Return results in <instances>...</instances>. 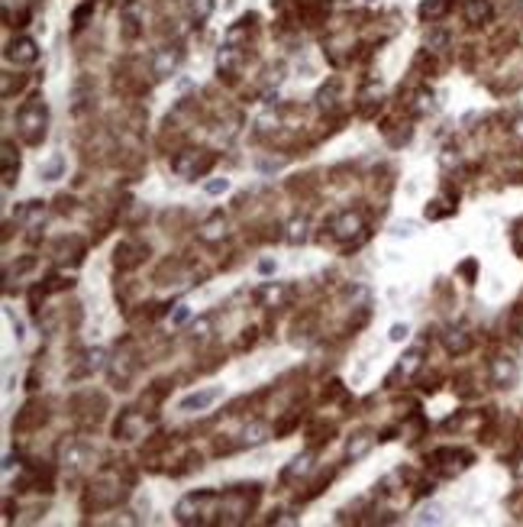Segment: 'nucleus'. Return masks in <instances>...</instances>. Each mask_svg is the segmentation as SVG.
I'll return each instance as SVG.
<instances>
[{
	"mask_svg": "<svg viewBox=\"0 0 523 527\" xmlns=\"http://www.w3.org/2000/svg\"><path fill=\"white\" fill-rule=\"evenodd\" d=\"M220 398V392L216 388H210V392H200V395H191V398H185L181 401V411H194V408H207L210 401H216Z\"/></svg>",
	"mask_w": 523,
	"mask_h": 527,
	"instance_id": "nucleus-1",
	"label": "nucleus"
}]
</instances>
